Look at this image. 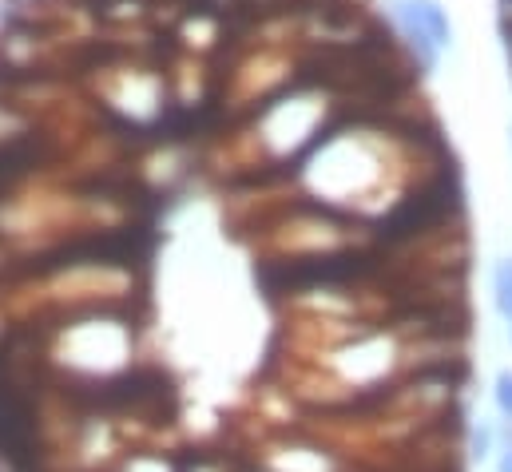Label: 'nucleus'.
<instances>
[{
    "label": "nucleus",
    "mask_w": 512,
    "mask_h": 472,
    "mask_svg": "<svg viewBox=\"0 0 512 472\" xmlns=\"http://www.w3.org/2000/svg\"><path fill=\"white\" fill-rule=\"evenodd\" d=\"M453 199H457V183L445 175V179H437L433 187H425V191H417L413 199H405V203L385 219L382 235L401 238V235L421 231V227H429V223H437V219L453 207Z\"/></svg>",
    "instance_id": "1"
},
{
    "label": "nucleus",
    "mask_w": 512,
    "mask_h": 472,
    "mask_svg": "<svg viewBox=\"0 0 512 472\" xmlns=\"http://www.w3.org/2000/svg\"><path fill=\"white\" fill-rule=\"evenodd\" d=\"M397 16L405 20V28L413 36V48L421 52V64L429 68L437 48H445L449 36H453L449 32V16L441 12L437 0H397Z\"/></svg>",
    "instance_id": "2"
},
{
    "label": "nucleus",
    "mask_w": 512,
    "mask_h": 472,
    "mask_svg": "<svg viewBox=\"0 0 512 472\" xmlns=\"http://www.w3.org/2000/svg\"><path fill=\"white\" fill-rule=\"evenodd\" d=\"M48 155V143L40 135H16L8 143H0V195L12 179H20L24 171H32L40 159Z\"/></svg>",
    "instance_id": "3"
},
{
    "label": "nucleus",
    "mask_w": 512,
    "mask_h": 472,
    "mask_svg": "<svg viewBox=\"0 0 512 472\" xmlns=\"http://www.w3.org/2000/svg\"><path fill=\"white\" fill-rule=\"evenodd\" d=\"M493 294H497V310L512 322V258H501L493 270Z\"/></svg>",
    "instance_id": "4"
},
{
    "label": "nucleus",
    "mask_w": 512,
    "mask_h": 472,
    "mask_svg": "<svg viewBox=\"0 0 512 472\" xmlns=\"http://www.w3.org/2000/svg\"><path fill=\"white\" fill-rule=\"evenodd\" d=\"M497 409L512 421V369L497 373Z\"/></svg>",
    "instance_id": "5"
},
{
    "label": "nucleus",
    "mask_w": 512,
    "mask_h": 472,
    "mask_svg": "<svg viewBox=\"0 0 512 472\" xmlns=\"http://www.w3.org/2000/svg\"><path fill=\"white\" fill-rule=\"evenodd\" d=\"M489 445H493V433L481 429V433H477V457H489Z\"/></svg>",
    "instance_id": "6"
},
{
    "label": "nucleus",
    "mask_w": 512,
    "mask_h": 472,
    "mask_svg": "<svg viewBox=\"0 0 512 472\" xmlns=\"http://www.w3.org/2000/svg\"><path fill=\"white\" fill-rule=\"evenodd\" d=\"M497 472H512V437H509V445L501 449V457H497Z\"/></svg>",
    "instance_id": "7"
},
{
    "label": "nucleus",
    "mask_w": 512,
    "mask_h": 472,
    "mask_svg": "<svg viewBox=\"0 0 512 472\" xmlns=\"http://www.w3.org/2000/svg\"><path fill=\"white\" fill-rule=\"evenodd\" d=\"M509 338H512V322H509Z\"/></svg>",
    "instance_id": "8"
}]
</instances>
